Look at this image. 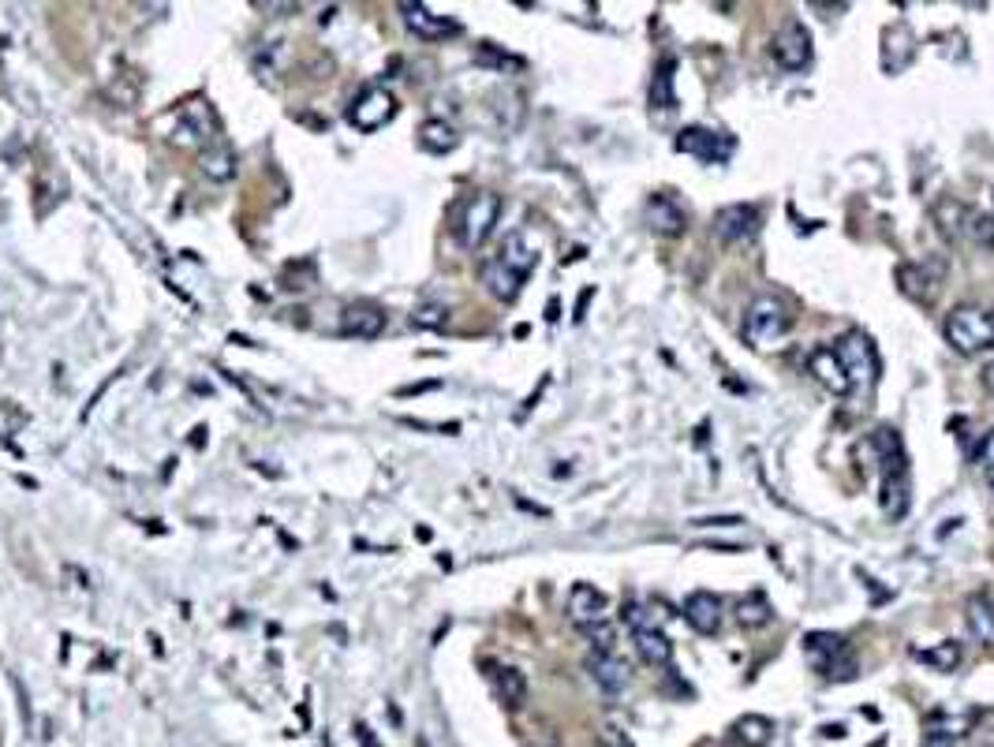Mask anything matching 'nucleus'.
Instances as JSON below:
<instances>
[{
    "mask_svg": "<svg viewBox=\"0 0 994 747\" xmlns=\"http://www.w3.org/2000/svg\"><path fill=\"white\" fill-rule=\"evenodd\" d=\"M875 460H879V508L886 520H905L912 505V482H909V456L901 449L897 430L882 426L871 434Z\"/></svg>",
    "mask_w": 994,
    "mask_h": 747,
    "instance_id": "1",
    "label": "nucleus"
},
{
    "mask_svg": "<svg viewBox=\"0 0 994 747\" xmlns=\"http://www.w3.org/2000/svg\"><path fill=\"white\" fill-rule=\"evenodd\" d=\"M535 262H539V251H535V247H531V243H527L520 232H512L509 240L501 243V251H497L494 258H490V262L483 266L486 288H490L497 299L512 303V299L520 296L524 281L531 277Z\"/></svg>",
    "mask_w": 994,
    "mask_h": 747,
    "instance_id": "2",
    "label": "nucleus"
},
{
    "mask_svg": "<svg viewBox=\"0 0 994 747\" xmlns=\"http://www.w3.org/2000/svg\"><path fill=\"white\" fill-rule=\"evenodd\" d=\"M789 325H793V314L785 307V299L755 296L752 303H748V311H744L740 333H744V340H748L752 348H774V344L789 333Z\"/></svg>",
    "mask_w": 994,
    "mask_h": 747,
    "instance_id": "3",
    "label": "nucleus"
},
{
    "mask_svg": "<svg viewBox=\"0 0 994 747\" xmlns=\"http://www.w3.org/2000/svg\"><path fill=\"white\" fill-rule=\"evenodd\" d=\"M834 352H838L841 367H845V378H849V389L852 396H864L875 389V381H879V352H875V344L867 337L864 329H852L845 337L834 344Z\"/></svg>",
    "mask_w": 994,
    "mask_h": 747,
    "instance_id": "4",
    "label": "nucleus"
},
{
    "mask_svg": "<svg viewBox=\"0 0 994 747\" xmlns=\"http://www.w3.org/2000/svg\"><path fill=\"white\" fill-rule=\"evenodd\" d=\"M946 340L961 355H976L983 348L994 344V307L983 311V307H957L946 318Z\"/></svg>",
    "mask_w": 994,
    "mask_h": 747,
    "instance_id": "5",
    "label": "nucleus"
},
{
    "mask_svg": "<svg viewBox=\"0 0 994 747\" xmlns=\"http://www.w3.org/2000/svg\"><path fill=\"white\" fill-rule=\"evenodd\" d=\"M804 650H808V662L823 673L826 680H849L856 677V662H852L849 643L834 632H811L804 639Z\"/></svg>",
    "mask_w": 994,
    "mask_h": 747,
    "instance_id": "6",
    "label": "nucleus"
},
{
    "mask_svg": "<svg viewBox=\"0 0 994 747\" xmlns=\"http://www.w3.org/2000/svg\"><path fill=\"white\" fill-rule=\"evenodd\" d=\"M497 217H501V198H497L494 191L471 195L468 202H464V210H460V225H456L460 243H464L468 251L483 247V243L490 240V232H494Z\"/></svg>",
    "mask_w": 994,
    "mask_h": 747,
    "instance_id": "7",
    "label": "nucleus"
},
{
    "mask_svg": "<svg viewBox=\"0 0 994 747\" xmlns=\"http://www.w3.org/2000/svg\"><path fill=\"white\" fill-rule=\"evenodd\" d=\"M393 116H397V101H393V94L382 90V86H367V90L352 101V109H348V124L370 135V131H378V127L389 124Z\"/></svg>",
    "mask_w": 994,
    "mask_h": 747,
    "instance_id": "8",
    "label": "nucleus"
},
{
    "mask_svg": "<svg viewBox=\"0 0 994 747\" xmlns=\"http://www.w3.org/2000/svg\"><path fill=\"white\" fill-rule=\"evenodd\" d=\"M733 146H737V142L729 139V135H722V131H707V127H684L681 135H677V150L699 157V161H707V165H722V161H729Z\"/></svg>",
    "mask_w": 994,
    "mask_h": 747,
    "instance_id": "9",
    "label": "nucleus"
},
{
    "mask_svg": "<svg viewBox=\"0 0 994 747\" xmlns=\"http://www.w3.org/2000/svg\"><path fill=\"white\" fill-rule=\"evenodd\" d=\"M759 221H763V213L755 210L752 202H733V206L714 213V232L725 243H740L752 240L755 232H759Z\"/></svg>",
    "mask_w": 994,
    "mask_h": 747,
    "instance_id": "10",
    "label": "nucleus"
},
{
    "mask_svg": "<svg viewBox=\"0 0 994 747\" xmlns=\"http://www.w3.org/2000/svg\"><path fill=\"white\" fill-rule=\"evenodd\" d=\"M568 617L580 632H591L598 624H606V594L591 587V583H576L568 591Z\"/></svg>",
    "mask_w": 994,
    "mask_h": 747,
    "instance_id": "11",
    "label": "nucleus"
},
{
    "mask_svg": "<svg viewBox=\"0 0 994 747\" xmlns=\"http://www.w3.org/2000/svg\"><path fill=\"white\" fill-rule=\"evenodd\" d=\"M404 23L412 30L415 38H426V42H445V38H456L460 34V23L449 19V15L430 12L426 4H404Z\"/></svg>",
    "mask_w": 994,
    "mask_h": 747,
    "instance_id": "12",
    "label": "nucleus"
},
{
    "mask_svg": "<svg viewBox=\"0 0 994 747\" xmlns=\"http://www.w3.org/2000/svg\"><path fill=\"white\" fill-rule=\"evenodd\" d=\"M774 57L785 71H804L811 64V34L800 23H789L774 38Z\"/></svg>",
    "mask_w": 994,
    "mask_h": 747,
    "instance_id": "13",
    "label": "nucleus"
},
{
    "mask_svg": "<svg viewBox=\"0 0 994 747\" xmlns=\"http://www.w3.org/2000/svg\"><path fill=\"white\" fill-rule=\"evenodd\" d=\"M684 621L692 624V632L714 635L722 628V598L710 591H692L684 598Z\"/></svg>",
    "mask_w": 994,
    "mask_h": 747,
    "instance_id": "14",
    "label": "nucleus"
},
{
    "mask_svg": "<svg viewBox=\"0 0 994 747\" xmlns=\"http://www.w3.org/2000/svg\"><path fill=\"white\" fill-rule=\"evenodd\" d=\"M587 669H591L595 684L606 691V695H617V691H625L628 680H632V673H628V662H625V658H617L613 650H595V654L587 658Z\"/></svg>",
    "mask_w": 994,
    "mask_h": 747,
    "instance_id": "15",
    "label": "nucleus"
},
{
    "mask_svg": "<svg viewBox=\"0 0 994 747\" xmlns=\"http://www.w3.org/2000/svg\"><path fill=\"white\" fill-rule=\"evenodd\" d=\"M385 329V311L378 303H352L344 307L341 314V333L344 337H359V340H374Z\"/></svg>",
    "mask_w": 994,
    "mask_h": 747,
    "instance_id": "16",
    "label": "nucleus"
},
{
    "mask_svg": "<svg viewBox=\"0 0 994 747\" xmlns=\"http://www.w3.org/2000/svg\"><path fill=\"white\" fill-rule=\"evenodd\" d=\"M901 292L912 299L927 303L931 296H938V281H942V262L927 258V262H916V266H901Z\"/></svg>",
    "mask_w": 994,
    "mask_h": 747,
    "instance_id": "17",
    "label": "nucleus"
},
{
    "mask_svg": "<svg viewBox=\"0 0 994 747\" xmlns=\"http://www.w3.org/2000/svg\"><path fill=\"white\" fill-rule=\"evenodd\" d=\"M808 370H811V378L819 381V385H826L834 396H852L845 367H841V359L834 348H815V352L808 355Z\"/></svg>",
    "mask_w": 994,
    "mask_h": 747,
    "instance_id": "18",
    "label": "nucleus"
},
{
    "mask_svg": "<svg viewBox=\"0 0 994 747\" xmlns=\"http://www.w3.org/2000/svg\"><path fill=\"white\" fill-rule=\"evenodd\" d=\"M643 221H647L651 232H658V236H681L684 225H688L681 206H677L669 195H654L651 202H647V210H643Z\"/></svg>",
    "mask_w": 994,
    "mask_h": 747,
    "instance_id": "19",
    "label": "nucleus"
},
{
    "mask_svg": "<svg viewBox=\"0 0 994 747\" xmlns=\"http://www.w3.org/2000/svg\"><path fill=\"white\" fill-rule=\"evenodd\" d=\"M965 621L980 643L994 647V594H987V591L972 594L965 602Z\"/></svg>",
    "mask_w": 994,
    "mask_h": 747,
    "instance_id": "20",
    "label": "nucleus"
},
{
    "mask_svg": "<svg viewBox=\"0 0 994 747\" xmlns=\"http://www.w3.org/2000/svg\"><path fill=\"white\" fill-rule=\"evenodd\" d=\"M199 169L206 180H213V184H228V180L236 176V150H232L228 142H213V146L202 150Z\"/></svg>",
    "mask_w": 994,
    "mask_h": 747,
    "instance_id": "21",
    "label": "nucleus"
},
{
    "mask_svg": "<svg viewBox=\"0 0 994 747\" xmlns=\"http://www.w3.org/2000/svg\"><path fill=\"white\" fill-rule=\"evenodd\" d=\"M632 643H636L639 658L647 665H669L673 662V643L662 628H647V632H632Z\"/></svg>",
    "mask_w": 994,
    "mask_h": 747,
    "instance_id": "22",
    "label": "nucleus"
},
{
    "mask_svg": "<svg viewBox=\"0 0 994 747\" xmlns=\"http://www.w3.org/2000/svg\"><path fill=\"white\" fill-rule=\"evenodd\" d=\"M490 680H494L497 699H501L505 706H520L527 699V680H524L520 669H512V665H497L494 673H490Z\"/></svg>",
    "mask_w": 994,
    "mask_h": 747,
    "instance_id": "23",
    "label": "nucleus"
},
{
    "mask_svg": "<svg viewBox=\"0 0 994 747\" xmlns=\"http://www.w3.org/2000/svg\"><path fill=\"white\" fill-rule=\"evenodd\" d=\"M419 142H423V150H430V154H449V150H456L460 135H456V127L445 124V120H426V124L419 127Z\"/></svg>",
    "mask_w": 994,
    "mask_h": 747,
    "instance_id": "24",
    "label": "nucleus"
},
{
    "mask_svg": "<svg viewBox=\"0 0 994 747\" xmlns=\"http://www.w3.org/2000/svg\"><path fill=\"white\" fill-rule=\"evenodd\" d=\"M673 68H677V60L673 57L658 64V75H654V83H651V105L654 109H677V94H673Z\"/></svg>",
    "mask_w": 994,
    "mask_h": 747,
    "instance_id": "25",
    "label": "nucleus"
},
{
    "mask_svg": "<svg viewBox=\"0 0 994 747\" xmlns=\"http://www.w3.org/2000/svg\"><path fill=\"white\" fill-rule=\"evenodd\" d=\"M733 617H737L740 628H763L770 621V602L763 594H744L733 609Z\"/></svg>",
    "mask_w": 994,
    "mask_h": 747,
    "instance_id": "26",
    "label": "nucleus"
},
{
    "mask_svg": "<svg viewBox=\"0 0 994 747\" xmlns=\"http://www.w3.org/2000/svg\"><path fill=\"white\" fill-rule=\"evenodd\" d=\"M625 624L632 632H647V628H662V606L658 602H625Z\"/></svg>",
    "mask_w": 994,
    "mask_h": 747,
    "instance_id": "27",
    "label": "nucleus"
},
{
    "mask_svg": "<svg viewBox=\"0 0 994 747\" xmlns=\"http://www.w3.org/2000/svg\"><path fill=\"white\" fill-rule=\"evenodd\" d=\"M920 658L927 665H935L938 673H953V669L961 665V643H953V639H946V643H935L931 650H920Z\"/></svg>",
    "mask_w": 994,
    "mask_h": 747,
    "instance_id": "28",
    "label": "nucleus"
},
{
    "mask_svg": "<svg viewBox=\"0 0 994 747\" xmlns=\"http://www.w3.org/2000/svg\"><path fill=\"white\" fill-rule=\"evenodd\" d=\"M733 733L744 747H763L770 740V721L767 718H740L733 725Z\"/></svg>",
    "mask_w": 994,
    "mask_h": 747,
    "instance_id": "29",
    "label": "nucleus"
},
{
    "mask_svg": "<svg viewBox=\"0 0 994 747\" xmlns=\"http://www.w3.org/2000/svg\"><path fill=\"white\" fill-rule=\"evenodd\" d=\"M415 329H445L449 325V307L445 303H419L412 311Z\"/></svg>",
    "mask_w": 994,
    "mask_h": 747,
    "instance_id": "30",
    "label": "nucleus"
},
{
    "mask_svg": "<svg viewBox=\"0 0 994 747\" xmlns=\"http://www.w3.org/2000/svg\"><path fill=\"white\" fill-rule=\"evenodd\" d=\"M184 120H187V124H191V127H195L199 135H206V139H210L213 131H217V120H213L210 105H202V101H191V105H187V109H184Z\"/></svg>",
    "mask_w": 994,
    "mask_h": 747,
    "instance_id": "31",
    "label": "nucleus"
},
{
    "mask_svg": "<svg viewBox=\"0 0 994 747\" xmlns=\"http://www.w3.org/2000/svg\"><path fill=\"white\" fill-rule=\"evenodd\" d=\"M976 467H980L983 482L994 490V430H987L983 441L976 445Z\"/></svg>",
    "mask_w": 994,
    "mask_h": 747,
    "instance_id": "32",
    "label": "nucleus"
},
{
    "mask_svg": "<svg viewBox=\"0 0 994 747\" xmlns=\"http://www.w3.org/2000/svg\"><path fill=\"white\" fill-rule=\"evenodd\" d=\"M923 747H953V736L935 733V729H931V733H927V744H923Z\"/></svg>",
    "mask_w": 994,
    "mask_h": 747,
    "instance_id": "33",
    "label": "nucleus"
},
{
    "mask_svg": "<svg viewBox=\"0 0 994 747\" xmlns=\"http://www.w3.org/2000/svg\"><path fill=\"white\" fill-rule=\"evenodd\" d=\"M983 385H987V393H994V359L983 367Z\"/></svg>",
    "mask_w": 994,
    "mask_h": 747,
    "instance_id": "34",
    "label": "nucleus"
}]
</instances>
